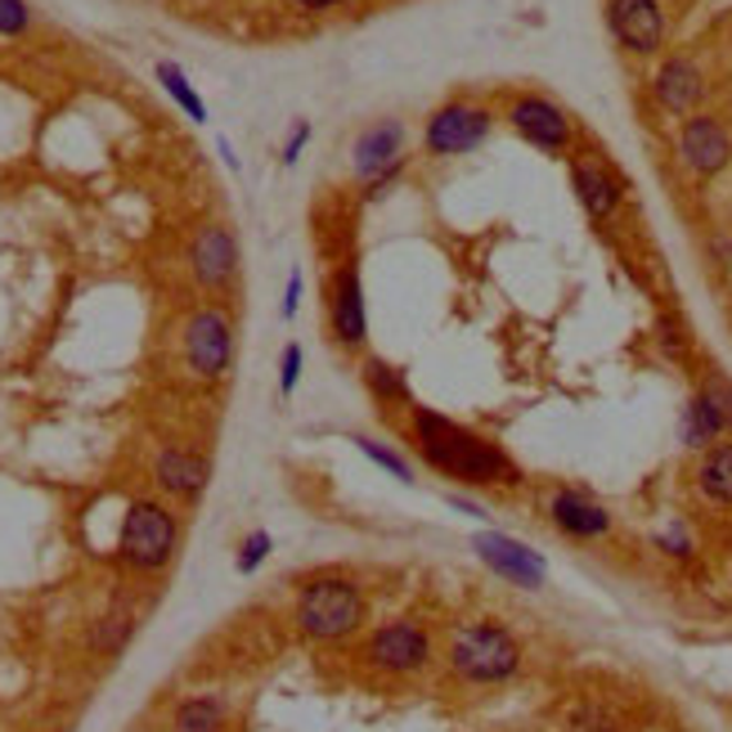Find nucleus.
<instances>
[{"mask_svg": "<svg viewBox=\"0 0 732 732\" xmlns=\"http://www.w3.org/2000/svg\"><path fill=\"white\" fill-rule=\"evenodd\" d=\"M157 81H162V86H167V95L194 117V122H207V104L194 95V86H189V81H185V72L176 68V63H157Z\"/></svg>", "mask_w": 732, "mask_h": 732, "instance_id": "obj_22", "label": "nucleus"}, {"mask_svg": "<svg viewBox=\"0 0 732 732\" xmlns=\"http://www.w3.org/2000/svg\"><path fill=\"white\" fill-rule=\"evenodd\" d=\"M234 266H238V248H234V234L225 225H207L194 243V275L207 283V288H225L234 279Z\"/></svg>", "mask_w": 732, "mask_h": 732, "instance_id": "obj_15", "label": "nucleus"}, {"mask_svg": "<svg viewBox=\"0 0 732 732\" xmlns=\"http://www.w3.org/2000/svg\"><path fill=\"white\" fill-rule=\"evenodd\" d=\"M571 732H616L611 728V719H602V714H594V710H585L576 723H571Z\"/></svg>", "mask_w": 732, "mask_h": 732, "instance_id": "obj_30", "label": "nucleus"}, {"mask_svg": "<svg viewBox=\"0 0 732 732\" xmlns=\"http://www.w3.org/2000/svg\"><path fill=\"white\" fill-rule=\"evenodd\" d=\"M571 185H576V198L585 203V212H589L594 220H607V216L620 207V185H616V176H611L607 167H598V162H589V157H580L576 167H571Z\"/></svg>", "mask_w": 732, "mask_h": 732, "instance_id": "obj_16", "label": "nucleus"}, {"mask_svg": "<svg viewBox=\"0 0 732 732\" xmlns=\"http://www.w3.org/2000/svg\"><path fill=\"white\" fill-rule=\"evenodd\" d=\"M157 481L167 485L172 495L194 499L203 485H207V458L185 454V450H162V454H157Z\"/></svg>", "mask_w": 732, "mask_h": 732, "instance_id": "obj_19", "label": "nucleus"}, {"mask_svg": "<svg viewBox=\"0 0 732 732\" xmlns=\"http://www.w3.org/2000/svg\"><path fill=\"white\" fill-rule=\"evenodd\" d=\"M508 122H513V131L522 140H530L544 153H557V148L571 144V122H566V113L557 104H548V100H517Z\"/></svg>", "mask_w": 732, "mask_h": 732, "instance_id": "obj_11", "label": "nucleus"}, {"mask_svg": "<svg viewBox=\"0 0 732 732\" xmlns=\"http://www.w3.org/2000/svg\"><path fill=\"white\" fill-rule=\"evenodd\" d=\"M266 553H270V535L266 530H252L248 539H243V553H238V571L248 576V571H257V566L266 561Z\"/></svg>", "mask_w": 732, "mask_h": 732, "instance_id": "obj_26", "label": "nucleus"}, {"mask_svg": "<svg viewBox=\"0 0 732 732\" xmlns=\"http://www.w3.org/2000/svg\"><path fill=\"white\" fill-rule=\"evenodd\" d=\"M333 338L355 351L369 342V310H364V288H360V270L347 266L338 275V288H333Z\"/></svg>", "mask_w": 732, "mask_h": 732, "instance_id": "obj_12", "label": "nucleus"}, {"mask_svg": "<svg viewBox=\"0 0 732 732\" xmlns=\"http://www.w3.org/2000/svg\"><path fill=\"white\" fill-rule=\"evenodd\" d=\"M657 100L670 113H692L697 109V100H701V72H697L692 59H670L657 72Z\"/></svg>", "mask_w": 732, "mask_h": 732, "instance_id": "obj_18", "label": "nucleus"}, {"mask_svg": "<svg viewBox=\"0 0 732 732\" xmlns=\"http://www.w3.org/2000/svg\"><path fill=\"white\" fill-rule=\"evenodd\" d=\"M697 485L710 504H732V441L714 445L705 458H701V472H697Z\"/></svg>", "mask_w": 732, "mask_h": 732, "instance_id": "obj_20", "label": "nucleus"}, {"mask_svg": "<svg viewBox=\"0 0 732 732\" xmlns=\"http://www.w3.org/2000/svg\"><path fill=\"white\" fill-rule=\"evenodd\" d=\"M28 28V6L23 0H0V37H19Z\"/></svg>", "mask_w": 732, "mask_h": 732, "instance_id": "obj_27", "label": "nucleus"}, {"mask_svg": "<svg viewBox=\"0 0 732 732\" xmlns=\"http://www.w3.org/2000/svg\"><path fill=\"white\" fill-rule=\"evenodd\" d=\"M131 616L126 611H109L104 620H100V629H95V647L100 652H122V642L131 638Z\"/></svg>", "mask_w": 732, "mask_h": 732, "instance_id": "obj_24", "label": "nucleus"}, {"mask_svg": "<svg viewBox=\"0 0 732 732\" xmlns=\"http://www.w3.org/2000/svg\"><path fill=\"white\" fill-rule=\"evenodd\" d=\"M476 553H481V561L491 566V571H499L504 580H513L522 589H539L544 585V557L530 553L526 544L508 539V535H495V530L476 535Z\"/></svg>", "mask_w": 732, "mask_h": 732, "instance_id": "obj_10", "label": "nucleus"}, {"mask_svg": "<svg viewBox=\"0 0 732 732\" xmlns=\"http://www.w3.org/2000/svg\"><path fill=\"white\" fill-rule=\"evenodd\" d=\"M414 436H419L423 458L432 467H441L445 476H458L472 485H517L522 481L517 463L499 445L481 441L476 432H467L463 423H454L445 414L414 410Z\"/></svg>", "mask_w": 732, "mask_h": 732, "instance_id": "obj_1", "label": "nucleus"}, {"mask_svg": "<svg viewBox=\"0 0 732 732\" xmlns=\"http://www.w3.org/2000/svg\"><path fill=\"white\" fill-rule=\"evenodd\" d=\"M732 427V391L723 382H710L692 404H688V423H683V436L688 445H705L714 441L719 432Z\"/></svg>", "mask_w": 732, "mask_h": 732, "instance_id": "obj_14", "label": "nucleus"}, {"mask_svg": "<svg viewBox=\"0 0 732 732\" xmlns=\"http://www.w3.org/2000/svg\"><path fill=\"white\" fill-rule=\"evenodd\" d=\"M297 6H306V10H329V6H342V0H297Z\"/></svg>", "mask_w": 732, "mask_h": 732, "instance_id": "obj_32", "label": "nucleus"}, {"mask_svg": "<svg viewBox=\"0 0 732 732\" xmlns=\"http://www.w3.org/2000/svg\"><path fill=\"white\" fill-rule=\"evenodd\" d=\"M185 360L203 382L225 378L229 360H234V329L220 310H198L185 329Z\"/></svg>", "mask_w": 732, "mask_h": 732, "instance_id": "obj_5", "label": "nucleus"}, {"mask_svg": "<svg viewBox=\"0 0 732 732\" xmlns=\"http://www.w3.org/2000/svg\"><path fill=\"white\" fill-rule=\"evenodd\" d=\"M176 553V517L157 504H131L122 522V557L135 571H157Z\"/></svg>", "mask_w": 732, "mask_h": 732, "instance_id": "obj_4", "label": "nucleus"}, {"mask_svg": "<svg viewBox=\"0 0 732 732\" xmlns=\"http://www.w3.org/2000/svg\"><path fill=\"white\" fill-rule=\"evenodd\" d=\"M679 153H683V162H688L697 176H714L723 162H728L732 144H728V131H723L714 117H692V122L683 126Z\"/></svg>", "mask_w": 732, "mask_h": 732, "instance_id": "obj_13", "label": "nucleus"}, {"mask_svg": "<svg viewBox=\"0 0 732 732\" xmlns=\"http://www.w3.org/2000/svg\"><path fill=\"white\" fill-rule=\"evenodd\" d=\"M607 23L633 54H652L666 41V14L657 0H607Z\"/></svg>", "mask_w": 732, "mask_h": 732, "instance_id": "obj_8", "label": "nucleus"}, {"mask_svg": "<svg viewBox=\"0 0 732 732\" xmlns=\"http://www.w3.org/2000/svg\"><path fill=\"white\" fill-rule=\"evenodd\" d=\"M355 445H360L378 467H386L395 481H414V476H410V463H404L395 450H386V445H378V441H369V436H355Z\"/></svg>", "mask_w": 732, "mask_h": 732, "instance_id": "obj_25", "label": "nucleus"}, {"mask_svg": "<svg viewBox=\"0 0 732 732\" xmlns=\"http://www.w3.org/2000/svg\"><path fill=\"white\" fill-rule=\"evenodd\" d=\"M176 728H181V732H220V728H225V710H220V701H212V697L185 701V705L176 710Z\"/></svg>", "mask_w": 732, "mask_h": 732, "instance_id": "obj_21", "label": "nucleus"}, {"mask_svg": "<svg viewBox=\"0 0 732 732\" xmlns=\"http://www.w3.org/2000/svg\"><path fill=\"white\" fill-rule=\"evenodd\" d=\"M553 522H557V530L576 535V539H598V535L611 530V517H607L594 499H585V495H576V491H561V495L553 499Z\"/></svg>", "mask_w": 732, "mask_h": 732, "instance_id": "obj_17", "label": "nucleus"}, {"mask_svg": "<svg viewBox=\"0 0 732 732\" xmlns=\"http://www.w3.org/2000/svg\"><path fill=\"white\" fill-rule=\"evenodd\" d=\"M450 666L467 683H504L522 666V647L504 625H467L450 647Z\"/></svg>", "mask_w": 732, "mask_h": 732, "instance_id": "obj_2", "label": "nucleus"}, {"mask_svg": "<svg viewBox=\"0 0 732 732\" xmlns=\"http://www.w3.org/2000/svg\"><path fill=\"white\" fill-rule=\"evenodd\" d=\"M360 620H364V598L351 580H315L297 598V625L310 638H323V642L347 638Z\"/></svg>", "mask_w": 732, "mask_h": 732, "instance_id": "obj_3", "label": "nucleus"}, {"mask_svg": "<svg viewBox=\"0 0 732 732\" xmlns=\"http://www.w3.org/2000/svg\"><path fill=\"white\" fill-rule=\"evenodd\" d=\"M364 657H369L378 670H386V674H414V670L427 666L432 642H427V633H423L414 620H395V625H386V629H378V633L369 638Z\"/></svg>", "mask_w": 732, "mask_h": 732, "instance_id": "obj_7", "label": "nucleus"}, {"mask_svg": "<svg viewBox=\"0 0 732 732\" xmlns=\"http://www.w3.org/2000/svg\"><path fill=\"white\" fill-rule=\"evenodd\" d=\"M495 117L485 109H472V104H445L432 113L427 131H423V144L427 153L436 157H454V153H472L485 144V135H491Z\"/></svg>", "mask_w": 732, "mask_h": 732, "instance_id": "obj_6", "label": "nucleus"}, {"mask_svg": "<svg viewBox=\"0 0 732 732\" xmlns=\"http://www.w3.org/2000/svg\"><path fill=\"white\" fill-rule=\"evenodd\" d=\"M400 148H404V126L391 122V117L386 122H373V126L360 131V140L351 148V167H355L360 181H382L386 172L404 167Z\"/></svg>", "mask_w": 732, "mask_h": 732, "instance_id": "obj_9", "label": "nucleus"}, {"mask_svg": "<svg viewBox=\"0 0 732 732\" xmlns=\"http://www.w3.org/2000/svg\"><path fill=\"white\" fill-rule=\"evenodd\" d=\"M297 301H301V275L292 270V279H288V297H283V315H297Z\"/></svg>", "mask_w": 732, "mask_h": 732, "instance_id": "obj_31", "label": "nucleus"}, {"mask_svg": "<svg viewBox=\"0 0 732 732\" xmlns=\"http://www.w3.org/2000/svg\"><path fill=\"white\" fill-rule=\"evenodd\" d=\"M364 382H369V391L382 395V400H410L404 373H400L395 364H386V360H369V364H364Z\"/></svg>", "mask_w": 732, "mask_h": 732, "instance_id": "obj_23", "label": "nucleus"}, {"mask_svg": "<svg viewBox=\"0 0 732 732\" xmlns=\"http://www.w3.org/2000/svg\"><path fill=\"white\" fill-rule=\"evenodd\" d=\"M297 378H301V347L292 342V347L283 351V364H279V386H283V395L297 386Z\"/></svg>", "mask_w": 732, "mask_h": 732, "instance_id": "obj_28", "label": "nucleus"}, {"mask_svg": "<svg viewBox=\"0 0 732 732\" xmlns=\"http://www.w3.org/2000/svg\"><path fill=\"white\" fill-rule=\"evenodd\" d=\"M306 140H310V122H297V126H292V135H288V144H283V162H288V167H292V162L301 157Z\"/></svg>", "mask_w": 732, "mask_h": 732, "instance_id": "obj_29", "label": "nucleus"}]
</instances>
